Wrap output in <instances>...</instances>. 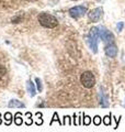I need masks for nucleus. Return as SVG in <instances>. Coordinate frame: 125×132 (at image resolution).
<instances>
[{
  "mask_svg": "<svg viewBox=\"0 0 125 132\" xmlns=\"http://www.w3.org/2000/svg\"><path fill=\"white\" fill-rule=\"evenodd\" d=\"M100 39V33H99V28L98 27H92L89 31V34L87 35L86 41L87 44L89 45V47L91 48V51L93 53L98 52V42Z\"/></svg>",
  "mask_w": 125,
  "mask_h": 132,
  "instance_id": "1",
  "label": "nucleus"
},
{
  "mask_svg": "<svg viewBox=\"0 0 125 132\" xmlns=\"http://www.w3.org/2000/svg\"><path fill=\"white\" fill-rule=\"evenodd\" d=\"M37 20L42 27L46 29H54L58 26V20L53 14L46 13V12H42L37 15Z\"/></svg>",
  "mask_w": 125,
  "mask_h": 132,
  "instance_id": "2",
  "label": "nucleus"
},
{
  "mask_svg": "<svg viewBox=\"0 0 125 132\" xmlns=\"http://www.w3.org/2000/svg\"><path fill=\"white\" fill-rule=\"evenodd\" d=\"M80 82L85 88H92L95 85V78L94 75L90 71H86L81 74L80 76Z\"/></svg>",
  "mask_w": 125,
  "mask_h": 132,
  "instance_id": "3",
  "label": "nucleus"
},
{
  "mask_svg": "<svg viewBox=\"0 0 125 132\" xmlns=\"http://www.w3.org/2000/svg\"><path fill=\"white\" fill-rule=\"evenodd\" d=\"M87 11H88L87 10V7H85V6H76V7L70 8V9L68 10V13L74 19H79V18H81L82 15H85L87 13Z\"/></svg>",
  "mask_w": 125,
  "mask_h": 132,
  "instance_id": "4",
  "label": "nucleus"
},
{
  "mask_svg": "<svg viewBox=\"0 0 125 132\" xmlns=\"http://www.w3.org/2000/svg\"><path fill=\"white\" fill-rule=\"evenodd\" d=\"M99 33H100V39H101L104 43L109 44L112 43L114 41V35L111 31H109L108 29H105L104 27H100L99 28Z\"/></svg>",
  "mask_w": 125,
  "mask_h": 132,
  "instance_id": "5",
  "label": "nucleus"
},
{
  "mask_svg": "<svg viewBox=\"0 0 125 132\" xmlns=\"http://www.w3.org/2000/svg\"><path fill=\"white\" fill-rule=\"evenodd\" d=\"M103 15V9L102 8H94V9L90 10L88 12V18L91 22H99Z\"/></svg>",
  "mask_w": 125,
  "mask_h": 132,
  "instance_id": "6",
  "label": "nucleus"
},
{
  "mask_svg": "<svg viewBox=\"0 0 125 132\" xmlns=\"http://www.w3.org/2000/svg\"><path fill=\"white\" fill-rule=\"evenodd\" d=\"M104 53H105V55L108 57H111V59H113L118 55V46L112 42V43H109L105 45V47H104Z\"/></svg>",
  "mask_w": 125,
  "mask_h": 132,
  "instance_id": "7",
  "label": "nucleus"
},
{
  "mask_svg": "<svg viewBox=\"0 0 125 132\" xmlns=\"http://www.w3.org/2000/svg\"><path fill=\"white\" fill-rule=\"evenodd\" d=\"M99 96H100V104H101L102 107L106 108L109 106V98H108V95L105 93L104 88H100V93H99Z\"/></svg>",
  "mask_w": 125,
  "mask_h": 132,
  "instance_id": "8",
  "label": "nucleus"
},
{
  "mask_svg": "<svg viewBox=\"0 0 125 132\" xmlns=\"http://www.w3.org/2000/svg\"><path fill=\"white\" fill-rule=\"evenodd\" d=\"M26 89H28V93L30 94L31 97H34L36 95V88H35V84L33 82L31 79H29L26 82Z\"/></svg>",
  "mask_w": 125,
  "mask_h": 132,
  "instance_id": "9",
  "label": "nucleus"
},
{
  "mask_svg": "<svg viewBox=\"0 0 125 132\" xmlns=\"http://www.w3.org/2000/svg\"><path fill=\"white\" fill-rule=\"evenodd\" d=\"M9 107H10V108H24L25 105H24L22 101H20V100L12 99V100L9 102Z\"/></svg>",
  "mask_w": 125,
  "mask_h": 132,
  "instance_id": "10",
  "label": "nucleus"
},
{
  "mask_svg": "<svg viewBox=\"0 0 125 132\" xmlns=\"http://www.w3.org/2000/svg\"><path fill=\"white\" fill-rule=\"evenodd\" d=\"M14 123L16 126H21L23 123V117H22V113L21 112H16L15 114H14Z\"/></svg>",
  "mask_w": 125,
  "mask_h": 132,
  "instance_id": "11",
  "label": "nucleus"
},
{
  "mask_svg": "<svg viewBox=\"0 0 125 132\" xmlns=\"http://www.w3.org/2000/svg\"><path fill=\"white\" fill-rule=\"evenodd\" d=\"M3 119H5V123L6 126H10L12 120H13V117H12V114L10 112H6L5 116H3Z\"/></svg>",
  "mask_w": 125,
  "mask_h": 132,
  "instance_id": "12",
  "label": "nucleus"
},
{
  "mask_svg": "<svg viewBox=\"0 0 125 132\" xmlns=\"http://www.w3.org/2000/svg\"><path fill=\"white\" fill-rule=\"evenodd\" d=\"M112 117H113L112 114H109V116H105V117H103V119H102L103 125L106 126V127L111 126V123H112V119H111V118H112Z\"/></svg>",
  "mask_w": 125,
  "mask_h": 132,
  "instance_id": "13",
  "label": "nucleus"
},
{
  "mask_svg": "<svg viewBox=\"0 0 125 132\" xmlns=\"http://www.w3.org/2000/svg\"><path fill=\"white\" fill-rule=\"evenodd\" d=\"M91 121H92V120H91V118L89 117V116H88V114H85V113H83L82 125H83V126H89L90 123H91Z\"/></svg>",
  "mask_w": 125,
  "mask_h": 132,
  "instance_id": "14",
  "label": "nucleus"
},
{
  "mask_svg": "<svg viewBox=\"0 0 125 132\" xmlns=\"http://www.w3.org/2000/svg\"><path fill=\"white\" fill-rule=\"evenodd\" d=\"M55 121H57V122H58V123H59V125H60V126H62V123L60 122V120H59V117H58V113H57V112H54V116H53V119H52V120H51V121H49V125H51V126H52V125H53V123H54V122H55Z\"/></svg>",
  "mask_w": 125,
  "mask_h": 132,
  "instance_id": "15",
  "label": "nucleus"
},
{
  "mask_svg": "<svg viewBox=\"0 0 125 132\" xmlns=\"http://www.w3.org/2000/svg\"><path fill=\"white\" fill-rule=\"evenodd\" d=\"M102 122V118L100 116H94L93 117V125L94 126H100Z\"/></svg>",
  "mask_w": 125,
  "mask_h": 132,
  "instance_id": "16",
  "label": "nucleus"
},
{
  "mask_svg": "<svg viewBox=\"0 0 125 132\" xmlns=\"http://www.w3.org/2000/svg\"><path fill=\"white\" fill-rule=\"evenodd\" d=\"M25 116H26V118H28V120L25 121V125H26V126H31L32 123H33V120H32V113H31V112H26Z\"/></svg>",
  "mask_w": 125,
  "mask_h": 132,
  "instance_id": "17",
  "label": "nucleus"
},
{
  "mask_svg": "<svg viewBox=\"0 0 125 132\" xmlns=\"http://www.w3.org/2000/svg\"><path fill=\"white\" fill-rule=\"evenodd\" d=\"M35 81H36V86H37V90L41 93L42 89H43V86H42V81L40 78H35Z\"/></svg>",
  "mask_w": 125,
  "mask_h": 132,
  "instance_id": "18",
  "label": "nucleus"
},
{
  "mask_svg": "<svg viewBox=\"0 0 125 132\" xmlns=\"http://www.w3.org/2000/svg\"><path fill=\"white\" fill-rule=\"evenodd\" d=\"M123 28H124V22H119L118 26H116V30H118L119 32H121L123 30Z\"/></svg>",
  "mask_w": 125,
  "mask_h": 132,
  "instance_id": "19",
  "label": "nucleus"
},
{
  "mask_svg": "<svg viewBox=\"0 0 125 132\" xmlns=\"http://www.w3.org/2000/svg\"><path fill=\"white\" fill-rule=\"evenodd\" d=\"M3 75H6V68L2 65H0V77H2Z\"/></svg>",
  "mask_w": 125,
  "mask_h": 132,
  "instance_id": "20",
  "label": "nucleus"
},
{
  "mask_svg": "<svg viewBox=\"0 0 125 132\" xmlns=\"http://www.w3.org/2000/svg\"><path fill=\"white\" fill-rule=\"evenodd\" d=\"M77 118H78V117H77V114L75 113V114H74V125H75V126L77 125V122H76V119H77Z\"/></svg>",
  "mask_w": 125,
  "mask_h": 132,
  "instance_id": "21",
  "label": "nucleus"
},
{
  "mask_svg": "<svg viewBox=\"0 0 125 132\" xmlns=\"http://www.w3.org/2000/svg\"><path fill=\"white\" fill-rule=\"evenodd\" d=\"M1 122H2V120H1V114H0V125H1Z\"/></svg>",
  "mask_w": 125,
  "mask_h": 132,
  "instance_id": "22",
  "label": "nucleus"
},
{
  "mask_svg": "<svg viewBox=\"0 0 125 132\" xmlns=\"http://www.w3.org/2000/svg\"><path fill=\"white\" fill-rule=\"evenodd\" d=\"M98 1H99V2H102V1H104V0H98Z\"/></svg>",
  "mask_w": 125,
  "mask_h": 132,
  "instance_id": "23",
  "label": "nucleus"
},
{
  "mask_svg": "<svg viewBox=\"0 0 125 132\" xmlns=\"http://www.w3.org/2000/svg\"><path fill=\"white\" fill-rule=\"evenodd\" d=\"M28 1H36V0H28Z\"/></svg>",
  "mask_w": 125,
  "mask_h": 132,
  "instance_id": "24",
  "label": "nucleus"
},
{
  "mask_svg": "<svg viewBox=\"0 0 125 132\" xmlns=\"http://www.w3.org/2000/svg\"><path fill=\"white\" fill-rule=\"evenodd\" d=\"M73 1H78V0H73Z\"/></svg>",
  "mask_w": 125,
  "mask_h": 132,
  "instance_id": "25",
  "label": "nucleus"
},
{
  "mask_svg": "<svg viewBox=\"0 0 125 132\" xmlns=\"http://www.w3.org/2000/svg\"><path fill=\"white\" fill-rule=\"evenodd\" d=\"M124 106H125V105H124Z\"/></svg>",
  "mask_w": 125,
  "mask_h": 132,
  "instance_id": "26",
  "label": "nucleus"
}]
</instances>
